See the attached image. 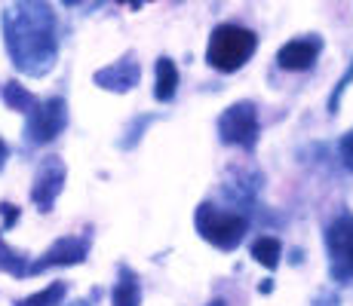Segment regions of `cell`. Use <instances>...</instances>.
<instances>
[{"label": "cell", "mask_w": 353, "mask_h": 306, "mask_svg": "<svg viewBox=\"0 0 353 306\" xmlns=\"http://www.w3.org/2000/svg\"><path fill=\"white\" fill-rule=\"evenodd\" d=\"M3 46L28 77H46L59 58V22L50 0H16L3 10Z\"/></svg>", "instance_id": "cell-1"}, {"label": "cell", "mask_w": 353, "mask_h": 306, "mask_svg": "<svg viewBox=\"0 0 353 306\" xmlns=\"http://www.w3.org/2000/svg\"><path fill=\"white\" fill-rule=\"evenodd\" d=\"M258 50V34L243 28V25H219L209 37V46H206V61L209 67L221 74H234L246 65L249 58L255 56Z\"/></svg>", "instance_id": "cell-2"}, {"label": "cell", "mask_w": 353, "mask_h": 306, "mask_svg": "<svg viewBox=\"0 0 353 306\" xmlns=\"http://www.w3.org/2000/svg\"><path fill=\"white\" fill-rule=\"evenodd\" d=\"M194 223H196V233L203 236V242L215 245L219 251H234L249 233L246 215L221 212V208H215L212 202H200V206H196Z\"/></svg>", "instance_id": "cell-3"}, {"label": "cell", "mask_w": 353, "mask_h": 306, "mask_svg": "<svg viewBox=\"0 0 353 306\" xmlns=\"http://www.w3.org/2000/svg\"><path fill=\"white\" fill-rule=\"evenodd\" d=\"M68 126V105L62 95H52L46 101H37V105L28 111V122H25V141L31 147H43L50 141H56L59 135L65 132Z\"/></svg>", "instance_id": "cell-4"}, {"label": "cell", "mask_w": 353, "mask_h": 306, "mask_svg": "<svg viewBox=\"0 0 353 306\" xmlns=\"http://www.w3.org/2000/svg\"><path fill=\"white\" fill-rule=\"evenodd\" d=\"M219 141L228 147L255 151L258 144V107L252 101H234L219 117Z\"/></svg>", "instance_id": "cell-5"}, {"label": "cell", "mask_w": 353, "mask_h": 306, "mask_svg": "<svg viewBox=\"0 0 353 306\" xmlns=\"http://www.w3.org/2000/svg\"><path fill=\"white\" fill-rule=\"evenodd\" d=\"M325 251H329V276L335 282L353 278V215H338L325 227Z\"/></svg>", "instance_id": "cell-6"}, {"label": "cell", "mask_w": 353, "mask_h": 306, "mask_svg": "<svg viewBox=\"0 0 353 306\" xmlns=\"http://www.w3.org/2000/svg\"><path fill=\"white\" fill-rule=\"evenodd\" d=\"M65 178H68V168L59 156H46L37 166V175H34V184H31V202L40 212H52L59 193L65 190Z\"/></svg>", "instance_id": "cell-7"}, {"label": "cell", "mask_w": 353, "mask_h": 306, "mask_svg": "<svg viewBox=\"0 0 353 306\" xmlns=\"http://www.w3.org/2000/svg\"><path fill=\"white\" fill-rule=\"evenodd\" d=\"M86 254H90V242L83 236H62L37 261L28 263V276L43 273V270H52V267H77V263L86 261Z\"/></svg>", "instance_id": "cell-8"}, {"label": "cell", "mask_w": 353, "mask_h": 306, "mask_svg": "<svg viewBox=\"0 0 353 306\" xmlns=\"http://www.w3.org/2000/svg\"><path fill=\"white\" fill-rule=\"evenodd\" d=\"M139 80H141V65H139V58H135V52H126V56L117 58L114 65H105L92 74V83H96L99 89L117 92V95L132 92L135 86H139Z\"/></svg>", "instance_id": "cell-9"}, {"label": "cell", "mask_w": 353, "mask_h": 306, "mask_svg": "<svg viewBox=\"0 0 353 306\" xmlns=\"http://www.w3.org/2000/svg\"><path fill=\"white\" fill-rule=\"evenodd\" d=\"M323 52V37L320 34H307V37H295L276 52V65L283 71H310Z\"/></svg>", "instance_id": "cell-10"}, {"label": "cell", "mask_w": 353, "mask_h": 306, "mask_svg": "<svg viewBox=\"0 0 353 306\" xmlns=\"http://www.w3.org/2000/svg\"><path fill=\"white\" fill-rule=\"evenodd\" d=\"M111 306H141V282L126 263L117 267V282L111 291Z\"/></svg>", "instance_id": "cell-11"}, {"label": "cell", "mask_w": 353, "mask_h": 306, "mask_svg": "<svg viewBox=\"0 0 353 306\" xmlns=\"http://www.w3.org/2000/svg\"><path fill=\"white\" fill-rule=\"evenodd\" d=\"M179 89V67L169 56H160L154 65V98L157 101H172Z\"/></svg>", "instance_id": "cell-12"}, {"label": "cell", "mask_w": 353, "mask_h": 306, "mask_svg": "<svg viewBox=\"0 0 353 306\" xmlns=\"http://www.w3.org/2000/svg\"><path fill=\"white\" fill-rule=\"evenodd\" d=\"M0 98H3V105L10 107V111H19V113H28L31 107L37 105L34 92H28L22 83H16V80H6V83H0Z\"/></svg>", "instance_id": "cell-13"}, {"label": "cell", "mask_w": 353, "mask_h": 306, "mask_svg": "<svg viewBox=\"0 0 353 306\" xmlns=\"http://www.w3.org/2000/svg\"><path fill=\"white\" fill-rule=\"evenodd\" d=\"M252 257L264 270H276L280 267V257H283V242L274 239V236H258L252 242Z\"/></svg>", "instance_id": "cell-14"}, {"label": "cell", "mask_w": 353, "mask_h": 306, "mask_svg": "<svg viewBox=\"0 0 353 306\" xmlns=\"http://www.w3.org/2000/svg\"><path fill=\"white\" fill-rule=\"evenodd\" d=\"M65 282H52L46 285L43 291H37V294L25 297V300H19V306H59L65 300Z\"/></svg>", "instance_id": "cell-15"}, {"label": "cell", "mask_w": 353, "mask_h": 306, "mask_svg": "<svg viewBox=\"0 0 353 306\" xmlns=\"http://www.w3.org/2000/svg\"><path fill=\"white\" fill-rule=\"evenodd\" d=\"M151 122H154V117H139V120H132V122L126 126V132H123L126 138H120V147H123V151L135 147V144L141 141V135H145V129L151 126Z\"/></svg>", "instance_id": "cell-16"}, {"label": "cell", "mask_w": 353, "mask_h": 306, "mask_svg": "<svg viewBox=\"0 0 353 306\" xmlns=\"http://www.w3.org/2000/svg\"><path fill=\"white\" fill-rule=\"evenodd\" d=\"M353 83V58H350V65H347V71H344V77L338 80V86L332 89V95H329V113L335 117L338 111H341V95L347 92V86Z\"/></svg>", "instance_id": "cell-17"}, {"label": "cell", "mask_w": 353, "mask_h": 306, "mask_svg": "<svg viewBox=\"0 0 353 306\" xmlns=\"http://www.w3.org/2000/svg\"><path fill=\"white\" fill-rule=\"evenodd\" d=\"M338 153H341V162L353 172V129L347 135H344L341 141H338Z\"/></svg>", "instance_id": "cell-18"}, {"label": "cell", "mask_w": 353, "mask_h": 306, "mask_svg": "<svg viewBox=\"0 0 353 306\" xmlns=\"http://www.w3.org/2000/svg\"><path fill=\"white\" fill-rule=\"evenodd\" d=\"M0 217H3V227H12V223L19 221V208L10 206V202H3V206H0Z\"/></svg>", "instance_id": "cell-19"}, {"label": "cell", "mask_w": 353, "mask_h": 306, "mask_svg": "<svg viewBox=\"0 0 353 306\" xmlns=\"http://www.w3.org/2000/svg\"><path fill=\"white\" fill-rule=\"evenodd\" d=\"M6 160H10V144H6V141H3V138H0V172H3Z\"/></svg>", "instance_id": "cell-20"}, {"label": "cell", "mask_w": 353, "mask_h": 306, "mask_svg": "<svg viewBox=\"0 0 353 306\" xmlns=\"http://www.w3.org/2000/svg\"><path fill=\"white\" fill-rule=\"evenodd\" d=\"M114 3H129V6H132V10H139V6H141V0H114Z\"/></svg>", "instance_id": "cell-21"}, {"label": "cell", "mask_w": 353, "mask_h": 306, "mask_svg": "<svg viewBox=\"0 0 353 306\" xmlns=\"http://www.w3.org/2000/svg\"><path fill=\"white\" fill-rule=\"evenodd\" d=\"M62 3H65V6H80L83 0H62Z\"/></svg>", "instance_id": "cell-22"}, {"label": "cell", "mask_w": 353, "mask_h": 306, "mask_svg": "<svg viewBox=\"0 0 353 306\" xmlns=\"http://www.w3.org/2000/svg\"><path fill=\"white\" fill-rule=\"evenodd\" d=\"M206 306H225V300H212V303H206Z\"/></svg>", "instance_id": "cell-23"}, {"label": "cell", "mask_w": 353, "mask_h": 306, "mask_svg": "<svg viewBox=\"0 0 353 306\" xmlns=\"http://www.w3.org/2000/svg\"><path fill=\"white\" fill-rule=\"evenodd\" d=\"M77 306H86V303H77Z\"/></svg>", "instance_id": "cell-24"}]
</instances>
